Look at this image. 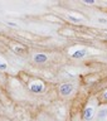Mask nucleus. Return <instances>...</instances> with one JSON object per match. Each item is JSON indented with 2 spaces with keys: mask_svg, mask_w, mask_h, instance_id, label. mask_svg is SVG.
I'll use <instances>...</instances> for the list:
<instances>
[{
  "mask_svg": "<svg viewBox=\"0 0 107 121\" xmlns=\"http://www.w3.org/2000/svg\"><path fill=\"white\" fill-rule=\"evenodd\" d=\"M73 92V86L71 83H63L59 87V93L62 96H69V95Z\"/></svg>",
  "mask_w": 107,
  "mask_h": 121,
  "instance_id": "nucleus-1",
  "label": "nucleus"
},
{
  "mask_svg": "<svg viewBox=\"0 0 107 121\" xmlns=\"http://www.w3.org/2000/svg\"><path fill=\"white\" fill-rule=\"evenodd\" d=\"M93 116H94V108L92 106H87L85 108V111H83V120L90 121L93 119Z\"/></svg>",
  "mask_w": 107,
  "mask_h": 121,
  "instance_id": "nucleus-2",
  "label": "nucleus"
},
{
  "mask_svg": "<svg viewBox=\"0 0 107 121\" xmlns=\"http://www.w3.org/2000/svg\"><path fill=\"white\" fill-rule=\"evenodd\" d=\"M29 88H30V91H33V92H35V93H40L42 91L44 90V85L40 82H33L32 85L29 86Z\"/></svg>",
  "mask_w": 107,
  "mask_h": 121,
  "instance_id": "nucleus-3",
  "label": "nucleus"
},
{
  "mask_svg": "<svg viewBox=\"0 0 107 121\" xmlns=\"http://www.w3.org/2000/svg\"><path fill=\"white\" fill-rule=\"evenodd\" d=\"M86 54H87L86 49H77V51H73L71 53V57H73L76 59H81L83 57H86Z\"/></svg>",
  "mask_w": 107,
  "mask_h": 121,
  "instance_id": "nucleus-4",
  "label": "nucleus"
},
{
  "mask_svg": "<svg viewBox=\"0 0 107 121\" xmlns=\"http://www.w3.org/2000/svg\"><path fill=\"white\" fill-rule=\"evenodd\" d=\"M47 59H48V57L45 54H43V53H37L33 57V60L35 63H44V62H47Z\"/></svg>",
  "mask_w": 107,
  "mask_h": 121,
  "instance_id": "nucleus-5",
  "label": "nucleus"
},
{
  "mask_svg": "<svg viewBox=\"0 0 107 121\" xmlns=\"http://www.w3.org/2000/svg\"><path fill=\"white\" fill-rule=\"evenodd\" d=\"M68 19H69L71 22H73V23H79V22H81V20H83L82 18L74 17V15H72V14H68Z\"/></svg>",
  "mask_w": 107,
  "mask_h": 121,
  "instance_id": "nucleus-6",
  "label": "nucleus"
},
{
  "mask_svg": "<svg viewBox=\"0 0 107 121\" xmlns=\"http://www.w3.org/2000/svg\"><path fill=\"white\" fill-rule=\"evenodd\" d=\"M106 116H107V108H103L98 112V117H100V119H105Z\"/></svg>",
  "mask_w": 107,
  "mask_h": 121,
  "instance_id": "nucleus-7",
  "label": "nucleus"
},
{
  "mask_svg": "<svg viewBox=\"0 0 107 121\" xmlns=\"http://www.w3.org/2000/svg\"><path fill=\"white\" fill-rule=\"evenodd\" d=\"M97 22L100 23V24H107V19L106 18H98Z\"/></svg>",
  "mask_w": 107,
  "mask_h": 121,
  "instance_id": "nucleus-8",
  "label": "nucleus"
},
{
  "mask_svg": "<svg viewBox=\"0 0 107 121\" xmlns=\"http://www.w3.org/2000/svg\"><path fill=\"white\" fill-rule=\"evenodd\" d=\"M6 68H8V66H6L5 62H0V69H1V71H5Z\"/></svg>",
  "mask_w": 107,
  "mask_h": 121,
  "instance_id": "nucleus-9",
  "label": "nucleus"
},
{
  "mask_svg": "<svg viewBox=\"0 0 107 121\" xmlns=\"http://www.w3.org/2000/svg\"><path fill=\"white\" fill-rule=\"evenodd\" d=\"M83 3H85V4H88V5H93L96 1H94V0H83Z\"/></svg>",
  "mask_w": 107,
  "mask_h": 121,
  "instance_id": "nucleus-10",
  "label": "nucleus"
},
{
  "mask_svg": "<svg viewBox=\"0 0 107 121\" xmlns=\"http://www.w3.org/2000/svg\"><path fill=\"white\" fill-rule=\"evenodd\" d=\"M8 24L11 25V26H17V24H15V23H9V22H8Z\"/></svg>",
  "mask_w": 107,
  "mask_h": 121,
  "instance_id": "nucleus-11",
  "label": "nucleus"
},
{
  "mask_svg": "<svg viewBox=\"0 0 107 121\" xmlns=\"http://www.w3.org/2000/svg\"><path fill=\"white\" fill-rule=\"evenodd\" d=\"M103 98H105V100L107 101V91H106V92L103 93Z\"/></svg>",
  "mask_w": 107,
  "mask_h": 121,
  "instance_id": "nucleus-12",
  "label": "nucleus"
},
{
  "mask_svg": "<svg viewBox=\"0 0 107 121\" xmlns=\"http://www.w3.org/2000/svg\"><path fill=\"white\" fill-rule=\"evenodd\" d=\"M105 33H106V35H107V32H105Z\"/></svg>",
  "mask_w": 107,
  "mask_h": 121,
  "instance_id": "nucleus-13",
  "label": "nucleus"
}]
</instances>
